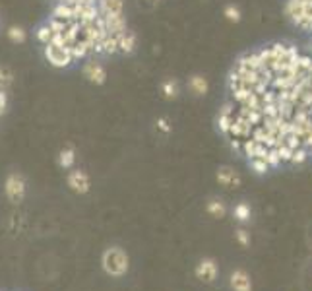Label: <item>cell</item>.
Instances as JSON below:
<instances>
[{
	"instance_id": "obj_13",
	"label": "cell",
	"mask_w": 312,
	"mask_h": 291,
	"mask_svg": "<svg viewBox=\"0 0 312 291\" xmlns=\"http://www.w3.org/2000/svg\"><path fill=\"white\" fill-rule=\"evenodd\" d=\"M26 32L22 30V28H10L8 30V39L12 41V43H24L26 41Z\"/></svg>"
},
{
	"instance_id": "obj_6",
	"label": "cell",
	"mask_w": 312,
	"mask_h": 291,
	"mask_svg": "<svg viewBox=\"0 0 312 291\" xmlns=\"http://www.w3.org/2000/svg\"><path fill=\"white\" fill-rule=\"evenodd\" d=\"M84 76L88 78V82H92L95 86H101L107 80V70H105V66L101 65L99 61L92 59V61H88L84 65Z\"/></svg>"
},
{
	"instance_id": "obj_8",
	"label": "cell",
	"mask_w": 312,
	"mask_h": 291,
	"mask_svg": "<svg viewBox=\"0 0 312 291\" xmlns=\"http://www.w3.org/2000/svg\"><path fill=\"white\" fill-rule=\"evenodd\" d=\"M216 179H218L219 185L225 187V189H233V187H239V185H241L239 173H237L235 169H231V167H221L218 171V175H216Z\"/></svg>"
},
{
	"instance_id": "obj_16",
	"label": "cell",
	"mask_w": 312,
	"mask_h": 291,
	"mask_svg": "<svg viewBox=\"0 0 312 291\" xmlns=\"http://www.w3.org/2000/svg\"><path fill=\"white\" fill-rule=\"evenodd\" d=\"M235 237H237V241H239V245H243V247H249L250 245V233L247 229H237L235 231Z\"/></svg>"
},
{
	"instance_id": "obj_3",
	"label": "cell",
	"mask_w": 312,
	"mask_h": 291,
	"mask_svg": "<svg viewBox=\"0 0 312 291\" xmlns=\"http://www.w3.org/2000/svg\"><path fill=\"white\" fill-rule=\"evenodd\" d=\"M4 193H6L10 202H14V204L22 202L24 196H26V181H24V177L18 175V173H12L6 179V183H4Z\"/></svg>"
},
{
	"instance_id": "obj_1",
	"label": "cell",
	"mask_w": 312,
	"mask_h": 291,
	"mask_svg": "<svg viewBox=\"0 0 312 291\" xmlns=\"http://www.w3.org/2000/svg\"><path fill=\"white\" fill-rule=\"evenodd\" d=\"M101 266L105 270V274L113 276V278H123L128 268H130V259L126 255L125 249L121 247H111L103 253L101 257Z\"/></svg>"
},
{
	"instance_id": "obj_5",
	"label": "cell",
	"mask_w": 312,
	"mask_h": 291,
	"mask_svg": "<svg viewBox=\"0 0 312 291\" xmlns=\"http://www.w3.org/2000/svg\"><path fill=\"white\" fill-rule=\"evenodd\" d=\"M194 274H196L198 280H202V282H206V284H212V282L218 278L219 268L214 259H204L196 264Z\"/></svg>"
},
{
	"instance_id": "obj_10",
	"label": "cell",
	"mask_w": 312,
	"mask_h": 291,
	"mask_svg": "<svg viewBox=\"0 0 312 291\" xmlns=\"http://www.w3.org/2000/svg\"><path fill=\"white\" fill-rule=\"evenodd\" d=\"M233 216H235V220L239 224H247L250 220V206L247 202H239L235 206V210H233Z\"/></svg>"
},
{
	"instance_id": "obj_2",
	"label": "cell",
	"mask_w": 312,
	"mask_h": 291,
	"mask_svg": "<svg viewBox=\"0 0 312 291\" xmlns=\"http://www.w3.org/2000/svg\"><path fill=\"white\" fill-rule=\"evenodd\" d=\"M43 51H45V59L57 68H66L74 63V57L61 45L47 43V45H43Z\"/></svg>"
},
{
	"instance_id": "obj_11",
	"label": "cell",
	"mask_w": 312,
	"mask_h": 291,
	"mask_svg": "<svg viewBox=\"0 0 312 291\" xmlns=\"http://www.w3.org/2000/svg\"><path fill=\"white\" fill-rule=\"evenodd\" d=\"M190 90H192V94H196V96H204L206 92H208V82H206V78H202V76H194V78H190Z\"/></svg>"
},
{
	"instance_id": "obj_12",
	"label": "cell",
	"mask_w": 312,
	"mask_h": 291,
	"mask_svg": "<svg viewBox=\"0 0 312 291\" xmlns=\"http://www.w3.org/2000/svg\"><path fill=\"white\" fill-rule=\"evenodd\" d=\"M208 214H212L214 218H223L225 214H227V208H225V204L221 202V200H212V202H208Z\"/></svg>"
},
{
	"instance_id": "obj_7",
	"label": "cell",
	"mask_w": 312,
	"mask_h": 291,
	"mask_svg": "<svg viewBox=\"0 0 312 291\" xmlns=\"http://www.w3.org/2000/svg\"><path fill=\"white\" fill-rule=\"evenodd\" d=\"M229 286L233 291H252V280L245 270H235L229 276Z\"/></svg>"
},
{
	"instance_id": "obj_4",
	"label": "cell",
	"mask_w": 312,
	"mask_h": 291,
	"mask_svg": "<svg viewBox=\"0 0 312 291\" xmlns=\"http://www.w3.org/2000/svg\"><path fill=\"white\" fill-rule=\"evenodd\" d=\"M66 183H68V187L76 194L90 193V187H92L90 175L86 171H82V169H70L68 177H66Z\"/></svg>"
},
{
	"instance_id": "obj_15",
	"label": "cell",
	"mask_w": 312,
	"mask_h": 291,
	"mask_svg": "<svg viewBox=\"0 0 312 291\" xmlns=\"http://www.w3.org/2000/svg\"><path fill=\"white\" fill-rule=\"evenodd\" d=\"M223 14H225V18H227L229 22H239V20H241V10H239L237 6H233V4L227 6Z\"/></svg>"
},
{
	"instance_id": "obj_9",
	"label": "cell",
	"mask_w": 312,
	"mask_h": 291,
	"mask_svg": "<svg viewBox=\"0 0 312 291\" xmlns=\"http://www.w3.org/2000/svg\"><path fill=\"white\" fill-rule=\"evenodd\" d=\"M74 163H76V150L74 148H64L59 154V165L62 169H74Z\"/></svg>"
},
{
	"instance_id": "obj_14",
	"label": "cell",
	"mask_w": 312,
	"mask_h": 291,
	"mask_svg": "<svg viewBox=\"0 0 312 291\" xmlns=\"http://www.w3.org/2000/svg\"><path fill=\"white\" fill-rule=\"evenodd\" d=\"M163 94H165V97H177V94H179L177 82H173V80L163 82Z\"/></svg>"
}]
</instances>
